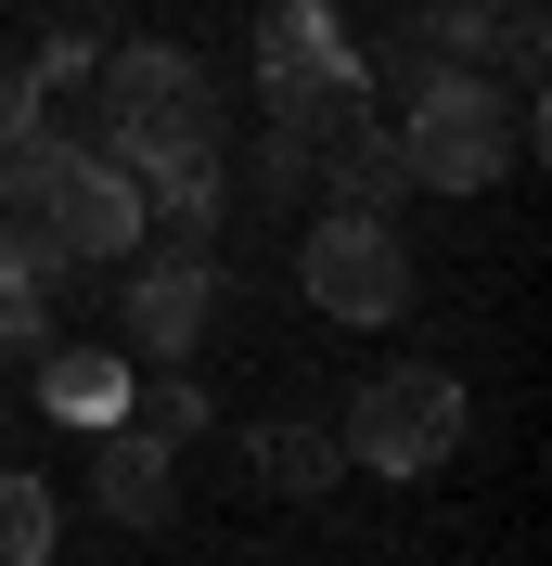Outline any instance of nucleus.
Returning a JSON list of instances; mask_svg holds the SVG:
<instances>
[{"instance_id":"obj_1","label":"nucleus","mask_w":552,"mask_h":566,"mask_svg":"<svg viewBox=\"0 0 552 566\" xmlns=\"http://www.w3.org/2000/svg\"><path fill=\"white\" fill-rule=\"evenodd\" d=\"M91 91H104V142H91V155H116L129 180L155 168V155H206V142H232L206 52H180V39H116L104 65H91Z\"/></svg>"},{"instance_id":"obj_2","label":"nucleus","mask_w":552,"mask_h":566,"mask_svg":"<svg viewBox=\"0 0 552 566\" xmlns=\"http://www.w3.org/2000/svg\"><path fill=\"white\" fill-rule=\"evenodd\" d=\"M399 155H412V193H488V180H514L540 155V104L463 65L424 104H399Z\"/></svg>"},{"instance_id":"obj_3","label":"nucleus","mask_w":552,"mask_h":566,"mask_svg":"<svg viewBox=\"0 0 552 566\" xmlns=\"http://www.w3.org/2000/svg\"><path fill=\"white\" fill-rule=\"evenodd\" d=\"M296 296L321 322H347V335H385V322L412 310V232L385 207H321L296 232Z\"/></svg>"},{"instance_id":"obj_4","label":"nucleus","mask_w":552,"mask_h":566,"mask_svg":"<svg viewBox=\"0 0 552 566\" xmlns=\"http://www.w3.org/2000/svg\"><path fill=\"white\" fill-rule=\"evenodd\" d=\"M347 463H373V476H437L449 451H463V374H437V360H385L373 387L347 399Z\"/></svg>"},{"instance_id":"obj_5","label":"nucleus","mask_w":552,"mask_h":566,"mask_svg":"<svg viewBox=\"0 0 552 566\" xmlns=\"http://www.w3.org/2000/svg\"><path fill=\"white\" fill-rule=\"evenodd\" d=\"M206 322H219V258H206V245L129 258V283H116V348H129L141 374L193 360V348H206Z\"/></svg>"},{"instance_id":"obj_6","label":"nucleus","mask_w":552,"mask_h":566,"mask_svg":"<svg viewBox=\"0 0 552 566\" xmlns=\"http://www.w3.org/2000/svg\"><path fill=\"white\" fill-rule=\"evenodd\" d=\"M39 232L77 258V271H129L155 232H141V180L116 168V155H65L52 168V193H39Z\"/></svg>"},{"instance_id":"obj_7","label":"nucleus","mask_w":552,"mask_h":566,"mask_svg":"<svg viewBox=\"0 0 552 566\" xmlns=\"http://www.w3.org/2000/svg\"><path fill=\"white\" fill-rule=\"evenodd\" d=\"M91 502H104L116 528H168V502H180V438H155L141 412H116L104 438H91Z\"/></svg>"},{"instance_id":"obj_8","label":"nucleus","mask_w":552,"mask_h":566,"mask_svg":"<svg viewBox=\"0 0 552 566\" xmlns=\"http://www.w3.org/2000/svg\"><path fill=\"white\" fill-rule=\"evenodd\" d=\"M321 180H335V207H385L399 219V193H412V155H399V116L360 104L335 142H321Z\"/></svg>"},{"instance_id":"obj_9","label":"nucleus","mask_w":552,"mask_h":566,"mask_svg":"<svg viewBox=\"0 0 552 566\" xmlns=\"http://www.w3.org/2000/svg\"><path fill=\"white\" fill-rule=\"evenodd\" d=\"M360 77H373V104H385V116L424 104L437 77H463V52H449V13H437V0H412V13H399V27L360 52Z\"/></svg>"},{"instance_id":"obj_10","label":"nucleus","mask_w":552,"mask_h":566,"mask_svg":"<svg viewBox=\"0 0 552 566\" xmlns=\"http://www.w3.org/2000/svg\"><path fill=\"white\" fill-rule=\"evenodd\" d=\"M244 476H257V490H283V502H321V490L347 476V438L283 412V424H257V438H244Z\"/></svg>"},{"instance_id":"obj_11","label":"nucleus","mask_w":552,"mask_h":566,"mask_svg":"<svg viewBox=\"0 0 552 566\" xmlns=\"http://www.w3.org/2000/svg\"><path fill=\"white\" fill-rule=\"evenodd\" d=\"M39 399L77 412V424H116L129 412V360L116 348H39Z\"/></svg>"},{"instance_id":"obj_12","label":"nucleus","mask_w":552,"mask_h":566,"mask_svg":"<svg viewBox=\"0 0 552 566\" xmlns=\"http://www.w3.org/2000/svg\"><path fill=\"white\" fill-rule=\"evenodd\" d=\"M232 193H257V207H309V193H321V155H309L296 129H257V142L232 155Z\"/></svg>"},{"instance_id":"obj_13","label":"nucleus","mask_w":552,"mask_h":566,"mask_svg":"<svg viewBox=\"0 0 552 566\" xmlns=\"http://www.w3.org/2000/svg\"><path fill=\"white\" fill-rule=\"evenodd\" d=\"M321 52H347L335 0H270V13H257V77H283V65H321Z\"/></svg>"},{"instance_id":"obj_14","label":"nucleus","mask_w":552,"mask_h":566,"mask_svg":"<svg viewBox=\"0 0 552 566\" xmlns=\"http://www.w3.org/2000/svg\"><path fill=\"white\" fill-rule=\"evenodd\" d=\"M52 541H65L52 490H39L26 463H0V566H52Z\"/></svg>"},{"instance_id":"obj_15","label":"nucleus","mask_w":552,"mask_h":566,"mask_svg":"<svg viewBox=\"0 0 552 566\" xmlns=\"http://www.w3.org/2000/svg\"><path fill=\"white\" fill-rule=\"evenodd\" d=\"M77 142L52 129V116H26V129H0V207H39L52 193V168H65Z\"/></svg>"},{"instance_id":"obj_16","label":"nucleus","mask_w":552,"mask_h":566,"mask_svg":"<svg viewBox=\"0 0 552 566\" xmlns=\"http://www.w3.org/2000/svg\"><path fill=\"white\" fill-rule=\"evenodd\" d=\"M65 271H77V258L39 232V207H0V283H39V296H52Z\"/></svg>"},{"instance_id":"obj_17","label":"nucleus","mask_w":552,"mask_h":566,"mask_svg":"<svg viewBox=\"0 0 552 566\" xmlns=\"http://www.w3.org/2000/svg\"><path fill=\"white\" fill-rule=\"evenodd\" d=\"M91 27H104V13H65V27L26 52V77H39V91H91V65H104V39H91Z\"/></svg>"},{"instance_id":"obj_18","label":"nucleus","mask_w":552,"mask_h":566,"mask_svg":"<svg viewBox=\"0 0 552 566\" xmlns=\"http://www.w3.org/2000/svg\"><path fill=\"white\" fill-rule=\"evenodd\" d=\"M52 335H65V310H52L39 283H0V360H39Z\"/></svg>"},{"instance_id":"obj_19","label":"nucleus","mask_w":552,"mask_h":566,"mask_svg":"<svg viewBox=\"0 0 552 566\" xmlns=\"http://www.w3.org/2000/svg\"><path fill=\"white\" fill-rule=\"evenodd\" d=\"M129 412L155 424V438H206V387H193V374H180V360H168V374H155V387L129 399Z\"/></svg>"},{"instance_id":"obj_20","label":"nucleus","mask_w":552,"mask_h":566,"mask_svg":"<svg viewBox=\"0 0 552 566\" xmlns=\"http://www.w3.org/2000/svg\"><path fill=\"white\" fill-rule=\"evenodd\" d=\"M26 116H52V91H39V77L13 65V52H0V129H26Z\"/></svg>"}]
</instances>
